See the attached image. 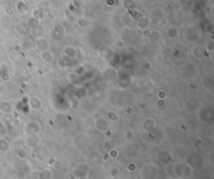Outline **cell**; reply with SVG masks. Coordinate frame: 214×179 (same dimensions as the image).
I'll use <instances>...</instances> for the list:
<instances>
[{
    "instance_id": "24",
    "label": "cell",
    "mask_w": 214,
    "mask_h": 179,
    "mask_svg": "<svg viewBox=\"0 0 214 179\" xmlns=\"http://www.w3.org/2000/svg\"><path fill=\"white\" fill-rule=\"evenodd\" d=\"M0 78H1V80L3 82H7L11 79V75H10V73H8V72H2Z\"/></svg>"
},
{
    "instance_id": "15",
    "label": "cell",
    "mask_w": 214,
    "mask_h": 179,
    "mask_svg": "<svg viewBox=\"0 0 214 179\" xmlns=\"http://www.w3.org/2000/svg\"><path fill=\"white\" fill-rule=\"evenodd\" d=\"M86 95H87V89L84 87H78V89L75 91V97L78 99H82L86 97Z\"/></svg>"
},
{
    "instance_id": "27",
    "label": "cell",
    "mask_w": 214,
    "mask_h": 179,
    "mask_svg": "<svg viewBox=\"0 0 214 179\" xmlns=\"http://www.w3.org/2000/svg\"><path fill=\"white\" fill-rule=\"evenodd\" d=\"M213 48H214V46H213V42H212V41H209V42H208V43L206 44L205 50H206L207 52H212V51H213Z\"/></svg>"
},
{
    "instance_id": "28",
    "label": "cell",
    "mask_w": 214,
    "mask_h": 179,
    "mask_svg": "<svg viewBox=\"0 0 214 179\" xmlns=\"http://www.w3.org/2000/svg\"><path fill=\"white\" fill-rule=\"evenodd\" d=\"M110 155L112 156V158H116V156L118 155V152H117L115 149H112L110 151Z\"/></svg>"
},
{
    "instance_id": "20",
    "label": "cell",
    "mask_w": 214,
    "mask_h": 179,
    "mask_svg": "<svg viewBox=\"0 0 214 179\" xmlns=\"http://www.w3.org/2000/svg\"><path fill=\"white\" fill-rule=\"evenodd\" d=\"M76 24H78V27L86 28L88 25H89V21H88L86 18H84V17H81V18H78V20H76Z\"/></svg>"
},
{
    "instance_id": "32",
    "label": "cell",
    "mask_w": 214,
    "mask_h": 179,
    "mask_svg": "<svg viewBox=\"0 0 214 179\" xmlns=\"http://www.w3.org/2000/svg\"><path fill=\"white\" fill-rule=\"evenodd\" d=\"M7 12L8 15H12V14H13V10H11V8H8V10L7 11Z\"/></svg>"
},
{
    "instance_id": "26",
    "label": "cell",
    "mask_w": 214,
    "mask_h": 179,
    "mask_svg": "<svg viewBox=\"0 0 214 179\" xmlns=\"http://www.w3.org/2000/svg\"><path fill=\"white\" fill-rule=\"evenodd\" d=\"M157 95H158V99H166L167 97V93L165 90H160Z\"/></svg>"
},
{
    "instance_id": "16",
    "label": "cell",
    "mask_w": 214,
    "mask_h": 179,
    "mask_svg": "<svg viewBox=\"0 0 214 179\" xmlns=\"http://www.w3.org/2000/svg\"><path fill=\"white\" fill-rule=\"evenodd\" d=\"M44 11L42 10V8H36L35 11H33V19H36V20H38V21H40V20H42L43 18H44Z\"/></svg>"
},
{
    "instance_id": "31",
    "label": "cell",
    "mask_w": 214,
    "mask_h": 179,
    "mask_svg": "<svg viewBox=\"0 0 214 179\" xmlns=\"http://www.w3.org/2000/svg\"><path fill=\"white\" fill-rule=\"evenodd\" d=\"M180 3L182 5H186L187 3H189V0H180Z\"/></svg>"
},
{
    "instance_id": "6",
    "label": "cell",
    "mask_w": 214,
    "mask_h": 179,
    "mask_svg": "<svg viewBox=\"0 0 214 179\" xmlns=\"http://www.w3.org/2000/svg\"><path fill=\"white\" fill-rule=\"evenodd\" d=\"M72 66H73V61L71 58H65V56L63 55L58 59V67L61 68V69L66 70L68 68H71Z\"/></svg>"
},
{
    "instance_id": "12",
    "label": "cell",
    "mask_w": 214,
    "mask_h": 179,
    "mask_svg": "<svg viewBox=\"0 0 214 179\" xmlns=\"http://www.w3.org/2000/svg\"><path fill=\"white\" fill-rule=\"evenodd\" d=\"M0 110L5 113H8L13 110V105L10 101H2L0 104Z\"/></svg>"
},
{
    "instance_id": "30",
    "label": "cell",
    "mask_w": 214,
    "mask_h": 179,
    "mask_svg": "<svg viewBox=\"0 0 214 179\" xmlns=\"http://www.w3.org/2000/svg\"><path fill=\"white\" fill-rule=\"evenodd\" d=\"M105 1H107V4L110 5V6L115 4V0H105Z\"/></svg>"
},
{
    "instance_id": "19",
    "label": "cell",
    "mask_w": 214,
    "mask_h": 179,
    "mask_svg": "<svg viewBox=\"0 0 214 179\" xmlns=\"http://www.w3.org/2000/svg\"><path fill=\"white\" fill-rule=\"evenodd\" d=\"M33 44L31 43V41H28V40H26V41H23L21 43V45H20V48H21V50H24V51H28L30 50L31 48H33Z\"/></svg>"
},
{
    "instance_id": "13",
    "label": "cell",
    "mask_w": 214,
    "mask_h": 179,
    "mask_svg": "<svg viewBox=\"0 0 214 179\" xmlns=\"http://www.w3.org/2000/svg\"><path fill=\"white\" fill-rule=\"evenodd\" d=\"M52 32H55L56 35H59L61 36H65V32H66V29H65V26L62 24H56L52 28Z\"/></svg>"
},
{
    "instance_id": "1",
    "label": "cell",
    "mask_w": 214,
    "mask_h": 179,
    "mask_svg": "<svg viewBox=\"0 0 214 179\" xmlns=\"http://www.w3.org/2000/svg\"><path fill=\"white\" fill-rule=\"evenodd\" d=\"M33 47L39 52H41V51H44V50H49L50 44H49V41L46 38H44V36H37L35 40V43H33Z\"/></svg>"
},
{
    "instance_id": "2",
    "label": "cell",
    "mask_w": 214,
    "mask_h": 179,
    "mask_svg": "<svg viewBox=\"0 0 214 179\" xmlns=\"http://www.w3.org/2000/svg\"><path fill=\"white\" fill-rule=\"evenodd\" d=\"M40 58H41V61L43 62H45V64H47V65L52 64L56 59L55 55H53V53L51 52L50 50L41 51V52H40Z\"/></svg>"
},
{
    "instance_id": "4",
    "label": "cell",
    "mask_w": 214,
    "mask_h": 179,
    "mask_svg": "<svg viewBox=\"0 0 214 179\" xmlns=\"http://www.w3.org/2000/svg\"><path fill=\"white\" fill-rule=\"evenodd\" d=\"M28 104H29V107L33 110H40L43 106V102L41 100V98L38 97V96H33L28 99Z\"/></svg>"
},
{
    "instance_id": "10",
    "label": "cell",
    "mask_w": 214,
    "mask_h": 179,
    "mask_svg": "<svg viewBox=\"0 0 214 179\" xmlns=\"http://www.w3.org/2000/svg\"><path fill=\"white\" fill-rule=\"evenodd\" d=\"M149 25V20L146 17H139L137 20V28L140 30H143L145 28H148Z\"/></svg>"
},
{
    "instance_id": "11",
    "label": "cell",
    "mask_w": 214,
    "mask_h": 179,
    "mask_svg": "<svg viewBox=\"0 0 214 179\" xmlns=\"http://www.w3.org/2000/svg\"><path fill=\"white\" fill-rule=\"evenodd\" d=\"M163 16H164V12L159 7L155 8L152 13V19H153V21H155V22H160L163 19Z\"/></svg>"
},
{
    "instance_id": "25",
    "label": "cell",
    "mask_w": 214,
    "mask_h": 179,
    "mask_svg": "<svg viewBox=\"0 0 214 179\" xmlns=\"http://www.w3.org/2000/svg\"><path fill=\"white\" fill-rule=\"evenodd\" d=\"M133 0H124L123 1V6L125 8H127V10H132L133 8Z\"/></svg>"
},
{
    "instance_id": "23",
    "label": "cell",
    "mask_w": 214,
    "mask_h": 179,
    "mask_svg": "<svg viewBox=\"0 0 214 179\" xmlns=\"http://www.w3.org/2000/svg\"><path fill=\"white\" fill-rule=\"evenodd\" d=\"M74 74H76V75H78V76H79V75H84V74H85V68H84V66L79 65V66L76 67Z\"/></svg>"
},
{
    "instance_id": "9",
    "label": "cell",
    "mask_w": 214,
    "mask_h": 179,
    "mask_svg": "<svg viewBox=\"0 0 214 179\" xmlns=\"http://www.w3.org/2000/svg\"><path fill=\"white\" fill-rule=\"evenodd\" d=\"M179 36H180V29H179L178 26H175V25H172V26H170L169 28H168V30H167V36H168V39L176 40Z\"/></svg>"
},
{
    "instance_id": "29",
    "label": "cell",
    "mask_w": 214,
    "mask_h": 179,
    "mask_svg": "<svg viewBox=\"0 0 214 179\" xmlns=\"http://www.w3.org/2000/svg\"><path fill=\"white\" fill-rule=\"evenodd\" d=\"M53 167H55L56 169H60V168H61V163H60L59 160H56V163L53 164Z\"/></svg>"
},
{
    "instance_id": "17",
    "label": "cell",
    "mask_w": 214,
    "mask_h": 179,
    "mask_svg": "<svg viewBox=\"0 0 214 179\" xmlns=\"http://www.w3.org/2000/svg\"><path fill=\"white\" fill-rule=\"evenodd\" d=\"M26 7H27V5L23 0H19L16 3V10L18 11L19 13H24L25 11H26Z\"/></svg>"
},
{
    "instance_id": "8",
    "label": "cell",
    "mask_w": 214,
    "mask_h": 179,
    "mask_svg": "<svg viewBox=\"0 0 214 179\" xmlns=\"http://www.w3.org/2000/svg\"><path fill=\"white\" fill-rule=\"evenodd\" d=\"M206 54H207V51L205 50V48H203L201 46L194 47L192 49V55L194 56L195 58L203 59V58H205Z\"/></svg>"
},
{
    "instance_id": "21",
    "label": "cell",
    "mask_w": 214,
    "mask_h": 179,
    "mask_svg": "<svg viewBox=\"0 0 214 179\" xmlns=\"http://www.w3.org/2000/svg\"><path fill=\"white\" fill-rule=\"evenodd\" d=\"M153 36V30H150L149 28H145V29L142 30V36L146 40H150Z\"/></svg>"
},
{
    "instance_id": "22",
    "label": "cell",
    "mask_w": 214,
    "mask_h": 179,
    "mask_svg": "<svg viewBox=\"0 0 214 179\" xmlns=\"http://www.w3.org/2000/svg\"><path fill=\"white\" fill-rule=\"evenodd\" d=\"M49 84H50L51 87L56 89V87H60V84H61V81H60V79L58 77H53V78L50 79Z\"/></svg>"
},
{
    "instance_id": "7",
    "label": "cell",
    "mask_w": 214,
    "mask_h": 179,
    "mask_svg": "<svg viewBox=\"0 0 214 179\" xmlns=\"http://www.w3.org/2000/svg\"><path fill=\"white\" fill-rule=\"evenodd\" d=\"M108 127H109V124H108V121L105 120V118H98L97 120L95 121V128L100 132H105L107 131Z\"/></svg>"
},
{
    "instance_id": "3",
    "label": "cell",
    "mask_w": 214,
    "mask_h": 179,
    "mask_svg": "<svg viewBox=\"0 0 214 179\" xmlns=\"http://www.w3.org/2000/svg\"><path fill=\"white\" fill-rule=\"evenodd\" d=\"M63 55H64L65 58L73 59L76 58V55H78V50H76V48L72 46V45H66V46L63 48Z\"/></svg>"
},
{
    "instance_id": "18",
    "label": "cell",
    "mask_w": 214,
    "mask_h": 179,
    "mask_svg": "<svg viewBox=\"0 0 214 179\" xmlns=\"http://www.w3.org/2000/svg\"><path fill=\"white\" fill-rule=\"evenodd\" d=\"M107 118L112 122H117L119 120L118 113H117L116 112H114V110H109V112L107 113Z\"/></svg>"
},
{
    "instance_id": "14",
    "label": "cell",
    "mask_w": 214,
    "mask_h": 179,
    "mask_svg": "<svg viewBox=\"0 0 214 179\" xmlns=\"http://www.w3.org/2000/svg\"><path fill=\"white\" fill-rule=\"evenodd\" d=\"M156 124H157V122L154 120L153 118H148L146 119V120L144 121V123H143V127H144V129L145 130H150V129H153L154 127L156 126Z\"/></svg>"
},
{
    "instance_id": "5",
    "label": "cell",
    "mask_w": 214,
    "mask_h": 179,
    "mask_svg": "<svg viewBox=\"0 0 214 179\" xmlns=\"http://www.w3.org/2000/svg\"><path fill=\"white\" fill-rule=\"evenodd\" d=\"M186 105L188 109L191 110V112H194V110L198 109V106H201L202 103L198 97H190L186 101Z\"/></svg>"
}]
</instances>
